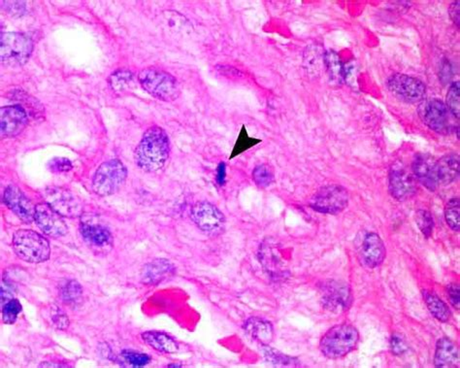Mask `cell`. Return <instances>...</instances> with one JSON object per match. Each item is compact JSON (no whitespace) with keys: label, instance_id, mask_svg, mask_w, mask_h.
I'll list each match as a JSON object with an SVG mask.
<instances>
[{"label":"cell","instance_id":"obj_1","mask_svg":"<svg viewBox=\"0 0 460 368\" xmlns=\"http://www.w3.org/2000/svg\"><path fill=\"white\" fill-rule=\"evenodd\" d=\"M170 153L169 137L163 128L151 127L146 130L135 150V163L146 172L163 168Z\"/></svg>","mask_w":460,"mask_h":368},{"label":"cell","instance_id":"obj_2","mask_svg":"<svg viewBox=\"0 0 460 368\" xmlns=\"http://www.w3.org/2000/svg\"><path fill=\"white\" fill-rule=\"evenodd\" d=\"M359 333L354 326L342 324L331 328L321 339L320 349L328 359H340L356 349Z\"/></svg>","mask_w":460,"mask_h":368},{"label":"cell","instance_id":"obj_3","mask_svg":"<svg viewBox=\"0 0 460 368\" xmlns=\"http://www.w3.org/2000/svg\"><path fill=\"white\" fill-rule=\"evenodd\" d=\"M12 245L17 257L30 264H40L50 257L49 241L36 231H17L13 236Z\"/></svg>","mask_w":460,"mask_h":368},{"label":"cell","instance_id":"obj_4","mask_svg":"<svg viewBox=\"0 0 460 368\" xmlns=\"http://www.w3.org/2000/svg\"><path fill=\"white\" fill-rule=\"evenodd\" d=\"M138 81L143 89L156 99L166 102L178 99V81L166 71L155 68L143 69L138 74Z\"/></svg>","mask_w":460,"mask_h":368},{"label":"cell","instance_id":"obj_5","mask_svg":"<svg viewBox=\"0 0 460 368\" xmlns=\"http://www.w3.org/2000/svg\"><path fill=\"white\" fill-rule=\"evenodd\" d=\"M127 177L128 169L122 161L111 159L97 169L92 179V190L99 197H109L120 190Z\"/></svg>","mask_w":460,"mask_h":368},{"label":"cell","instance_id":"obj_6","mask_svg":"<svg viewBox=\"0 0 460 368\" xmlns=\"http://www.w3.org/2000/svg\"><path fill=\"white\" fill-rule=\"evenodd\" d=\"M32 51L33 42L28 36L18 32L1 33L0 55L5 66H24L30 60Z\"/></svg>","mask_w":460,"mask_h":368},{"label":"cell","instance_id":"obj_7","mask_svg":"<svg viewBox=\"0 0 460 368\" xmlns=\"http://www.w3.org/2000/svg\"><path fill=\"white\" fill-rule=\"evenodd\" d=\"M349 204L348 190L341 185H328L318 190L311 200L310 206L323 214L336 215Z\"/></svg>","mask_w":460,"mask_h":368},{"label":"cell","instance_id":"obj_8","mask_svg":"<svg viewBox=\"0 0 460 368\" xmlns=\"http://www.w3.org/2000/svg\"><path fill=\"white\" fill-rule=\"evenodd\" d=\"M418 115L421 121L435 133L440 135H448L451 133L452 113L441 100H425L418 107Z\"/></svg>","mask_w":460,"mask_h":368},{"label":"cell","instance_id":"obj_9","mask_svg":"<svg viewBox=\"0 0 460 368\" xmlns=\"http://www.w3.org/2000/svg\"><path fill=\"white\" fill-rule=\"evenodd\" d=\"M387 87L390 94L400 102L416 103L425 97V83L415 77L405 74H394L387 80Z\"/></svg>","mask_w":460,"mask_h":368},{"label":"cell","instance_id":"obj_10","mask_svg":"<svg viewBox=\"0 0 460 368\" xmlns=\"http://www.w3.org/2000/svg\"><path fill=\"white\" fill-rule=\"evenodd\" d=\"M321 300L326 310L345 312L351 307L353 295L349 286L338 281H325L321 285Z\"/></svg>","mask_w":460,"mask_h":368},{"label":"cell","instance_id":"obj_11","mask_svg":"<svg viewBox=\"0 0 460 368\" xmlns=\"http://www.w3.org/2000/svg\"><path fill=\"white\" fill-rule=\"evenodd\" d=\"M43 195L46 203L63 217L75 218L82 215L81 202L69 190L63 188H48Z\"/></svg>","mask_w":460,"mask_h":368},{"label":"cell","instance_id":"obj_12","mask_svg":"<svg viewBox=\"0 0 460 368\" xmlns=\"http://www.w3.org/2000/svg\"><path fill=\"white\" fill-rule=\"evenodd\" d=\"M191 216L197 228L206 233H220L225 226V215L210 202H197L192 207Z\"/></svg>","mask_w":460,"mask_h":368},{"label":"cell","instance_id":"obj_13","mask_svg":"<svg viewBox=\"0 0 460 368\" xmlns=\"http://www.w3.org/2000/svg\"><path fill=\"white\" fill-rule=\"evenodd\" d=\"M35 221L44 233L51 238H61L68 233V228L63 219L48 203L36 206Z\"/></svg>","mask_w":460,"mask_h":368},{"label":"cell","instance_id":"obj_14","mask_svg":"<svg viewBox=\"0 0 460 368\" xmlns=\"http://www.w3.org/2000/svg\"><path fill=\"white\" fill-rule=\"evenodd\" d=\"M4 202L23 222L30 223L35 220L36 206L19 188L10 185L4 192Z\"/></svg>","mask_w":460,"mask_h":368},{"label":"cell","instance_id":"obj_15","mask_svg":"<svg viewBox=\"0 0 460 368\" xmlns=\"http://www.w3.org/2000/svg\"><path fill=\"white\" fill-rule=\"evenodd\" d=\"M27 113L20 105L2 107L0 109L2 137H14L20 135L27 127Z\"/></svg>","mask_w":460,"mask_h":368},{"label":"cell","instance_id":"obj_16","mask_svg":"<svg viewBox=\"0 0 460 368\" xmlns=\"http://www.w3.org/2000/svg\"><path fill=\"white\" fill-rule=\"evenodd\" d=\"M390 192L395 200L403 202L416 192V183L412 175L399 164H394L390 172Z\"/></svg>","mask_w":460,"mask_h":368},{"label":"cell","instance_id":"obj_17","mask_svg":"<svg viewBox=\"0 0 460 368\" xmlns=\"http://www.w3.org/2000/svg\"><path fill=\"white\" fill-rule=\"evenodd\" d=\"M414 175L426 189L434 192L439 186L437 161L428 154H418L412 164Z\"/></svg>","mask_w":460,"mask_h":368},{"label":"cell","instance_id":"obj_18","mask_svg":"<svg viewBox=\"0 0 460 368\" xmlns=\"http://www.w3.org/2000/svg\"><path fill=\"white\" fill-rule=\"evenodd\" d=\"M385 247L381 238L375 233H368L362 241L361 256L362 262L369 269H375L384 262Z\"/></svg>","mask_w":460,"mask_h":368},{"label":"cell","instance_id":"obj_19","mask_svg":"<svg viewBox=\"0 0 460 368\" xmlns=\"http://www.w3.org/2000/svg\"><path fill=\"white\" fill-rule=\"evenodd\" d=\"M259 257L262 266L269 276L276 280L286 276L287 269L284 261H282L281 253L273 244H262L259 250Z\"/></svg>","mask_w":460,"mask_h":368},{"label":"cell","instance_id":"obj_20","mask_svg":"<svg viewBox=\"0 0 460 368\" xmlns=\"http://www.w3.org/2000/svg\"><path fill=\"white\" fill-rule=\"evenodd\" d=\"M80 233L89 246L99 250L112 247V234L104 226L94 223L82 222L80 226Z\"/></svg>","mask_w":460,"mask_h":368},{"label":"cell","instance_id":"obj_21","mask_svg":"<svg viewBox=\"0 0 460 368\" xmlns=\"http://www.w3.org/2000/svg\"><path fill=\"white\" fill-rule=\"evenodd\" d=\"M175 267L167 259H158L149 262L142 271V282L146 285H158L174 274Z\"/></svg>","mask_w":460,"mask_h":368},{"label":"cell","instance_id":"obj_22","mask_svg":"<svg viewBox=\"0 0 460 368\" xmlns=\"http://www.w3.org/2000/svg\"><path fill=\"white\" fill-rule=\"evenodd\" d=\"M434 364L438 368L459 367V349L454 342L448 338H441L437 341Z\"/></svg>","mask_w":460,"mask_h":368},{"label":"cell","instance_id":"obj_23","mask_svg":"<svg viewBox=\"0 0 460 368\" xmlns=\"http://www.w3.org/2000/svg\"><path fill=\"white\" fill-rule=\"evenodd\" d=\"M246 333L253 341L262 345H268L273 339V326L270 321L259 317H251L244 325Z\"/></svg>","mask_w":460,"mask_h":368},{"label":"cell","instance_id":"obj_24","mask_svg":"<svg viewBox=\"0 0 460 368\" xmlns=\"http://www.w3.org/2000/svg\"><path fill=\"white\" fill-rule=\"evenodd\" d=\"M439 185L449 186L457 179L459 175V156L448 154L437 161Z\"/></svg>","mask_w":460,"mask_h":368},{"label":"cell","instance_id":"obj_25","mask_svg":"<svg viewBox=\"0 0 460 368\" xmlns=\"http://www.w3.org/2000/svg\"><path fill=\"white\" fill-rule=\"evenodd\" d=\"M142 339L146 344L156 351L174 354L179 351V345L170 336L159 331H146L142 334Z\"/></svg>","mask_w":460,"mask_h":368},{"label":"cell","instance_id":"obj_26","mask_svg":"<svg viewBox=\"0 0 460 368\" xmlns=\"http://www.w3.org/2000/svg\"><path fill=\"white\" fill-rule=\"evenodd\" d=\"M423 298H425L428 310L433 314L434 318L443 321V323H446L449 320L452 315L451 310H449V306L436 293L425 290Z\"/></svg>","mask_w":460,"mask_h":368},{"label":"cell","instance_id":"obj_27","mask_svg":"<svg viewBox=\"0 0 460 368\" xmlns=\"http://www.w3.org/2000/svg\"><path fill=\"white\" fill-rule=\"evenodd\" d=\"M325 63L331 80L336 83H342L345 80L346 68L342 64L337 54L333 51L326 53Z\"/></svg>","mask_w":460,"mask_h":368},{"label":"cell","instance_id":"obj_28","mask_svg":"<svg viewBox=\"0 0 460 368\" xmlns=\"http://www.w3.org/2000/svg\"><path fill=\"white\" fill-rule=\"evenodd\" d=\"M109 83L113 91L117 94H125L133 87L135 76L130 71L118 70L110 76Z\"/></svg>","mask_w":460,"mask_h":368},{"label":"cell","instance_id":"obj_29","mask_svg":"<svg viewBox=\"0 0 460 368\" xmlns=\"http://www.w3.org/2000/svg\"><path fill=\"white\" fill-rule=\"evenodd\" d=\"M82 293H83V290H82L81 286L74 280H69L61 286V297L68 305H75L80 302Z\"/></svg>","mask_w":460,"mask_h":368},{"label":"cell","instance_id":"obj_30","mask_svg":"<svg viewBox=\"0 0 460 368\" xmlns=\"http://www.w3.org/2000/svg\"><path fill=\"white\" fill-rule=\"evenodd\" d=\"M261 142V139L250 137L245 125H243L240 133H239L237 140H236L235 148H233L232 153L230 154V159H235V157L243 154L244 152L249 150L251 147L256 146V144Z\"/></svg>","mask_w":460,"mask_h":368},{"label":"cell","instance_id":"obj_31","mask_svg":"<svg viewBox=\"0 0 460 368\" xmlns=\"http://www.w3.org/2000/svg\"><path fill=\"white\" fill-rule=\"evenodd\" d=\"M459 211V198H452L445 207V218H446L449 228L454 231H459L460 228Z\"/></svg>","mask_w":460,"mask_h":368},{"label":"cell","instance_id":"obj_32","mask_svg":"<svg viewBox=\"0 0 460 368\" xmlns=\"http://www.w3.org/2000/svg\"><path fill=\"white\" fill-rule=\"evenodd\" d=\"M253 179L256 186L259 188L269 187L274 182V171L268 164H261L253 171Z\"/></svg>","mask_w":460,"mask_h":368},{"label":"cell","instance_id":"obj_33","mask_svg":"<svg viewBox=\"0 0 460 368\" xmlns=\"http://www.w3.org/2000/svg\"><path fill=\"white\" fill-rule=\"evenodd\" d=\"M20 312H22V305L16 298L2 302V321L6 325H13Z\"/></svg>","mask_w":460,"mask_h":368},{"label":"cell","instance_id":"obj_34","mask_svg":"<svg viewBox=\"0 0 460 368\" xmlns=\"http://www.w3.org/2000/svg\"><path fill=\"white\" fill-rule=\"evenodd\" d=\"M447 107L449 112L456 119L460 117V84L459 82H454L449 87L448 94H447Z\"/></svg>","mask_w":460,"mask_h":368},{"label":"cell","instance_id":"obj_35","mask_svg":"<svg viewBox=\"0 0 460 368\" xmlns=\"http://www.w3.org/2000/svg\"><path fill=\"white\" fill-rule=\"evenodd\" d=\"M123 360L130 367H146L151 362V357L147 354H143V352L130 351V350H125L120 354Z\"/></svg>","mask_w":460,"mask_h":368},{"label":"cell","instance_id":"obj_36","mask_svg":"<svg viewBox=\"0 0 460 368\" xmlns=\"http://www.w3.org/2000/svg\"><path fill=\"white\" fill-rule=\"evenodd\" d=\"M416 220H417V225L421 233L425 238H430L434 228V221L430 213L425 210H418L417 214H416Z\"/></svg>","mask_w":460,"mask_h":368},{"label":"cell","instance_id":"obj_37","mask_svg":"<svg viewBox=\"0 0 460 368\" xmlns=\"http://www.w3.org/2000/svg\"><path fill=\"white\" fill-rule=\"evenodd\" d=\"M51 321L53 326L58 329L64 331L68 328L69 320L68 316L61 310L58 306H52L50 310Z\"/></svg>","mask_w":460,"mask_h":368},{"label":"cell","instance_id":"obj_38","mask_svg":"<svg viewBox=\"0 0 460 368\" xmlns=\"http://www.w3.org/2000/svg\"><path fill=\"white\" fill-rule=\"evenodd\" d=\"M48 167L54 173H63V172L71 171L73 166L68 159L55 158L49 161Z\"/></svg>","mask_w":460,"mask_h":368},{"label":"cell","instance_id":"obj_39","mask_svg":"<svg viewBox=\"0 0 460 368\" xmlns=\"http://www.w3.org/2000/svg\"><path fill=\"white\" fill-rule=\"evenodd\" d=\"M390 347H392L393 354L397 355V356L404 354L406 350H407L404 341L397 334L392 336V341H390Z\"/></svg>","mask_w":460,"mask_h":368},{"label":"cell","instance_id":"obj_40","mask_svg":"<svg viewBox=\"0 0 460 368\" xmlns=\"http://www.w3.org/2000/svg\"><path fill=\"white\" fill-rule=\"evenodd\" d=\"M266 356L268 357L269 360L275 364H292V362H294V360L290 359L289 357L284 356V355H279L276 351H272V350L269 349L266 352Z\"/></svg>","mask_w":460,"mask_h":368},{"label":"cell","instance_id":"obj_41","mask_svg":"<svg viewBox=\"0 0 460 368\" xmlns=\"http://www.w3.org/2000/svg\"><path fill=\"white\" fill-rule=\"evenodd\" d=\"M448 295L452 305L454 306L456 310L460 308V292L459 285H449L448 287Z\"/></svg>","mask_w":460,"mask_h":368},{"label":"cell","instance_id":"obj_42","mask_svg":"<svg viewBox=\"0 0 460 368\" xmlns=\"http://www.w3.org/2000/svg\"><path fill=\"white\" fill-rule=\"evenodd\" d=\"M459 1H454L452 2L451 7H449V16H451L452 22L457 25V27H459Z\"/></svg>","mask_w":460,"mask_h":368},{"label":"cell","instance_id":"obj_43","mask_svg":"<svg viewBox=\"0 0 460 368\" xmlns=\"http://www.w3.org/2000/svg\"><path fill=\"white\" fill-rule=\"evenodd\" d=\"M225 164L220 163L218 164L217 169V183L218 186L223 187L225 183L226 171Z\"/></svg>","mask_w":460,"mask_h":368},{"label":"cell","instance_id":"obj_44","mask_svg":"<svg viewBox=\"0 0 460 368\" xmlns=\"http://www.w3.org/2000/svg\"><path fill=\"white\" fill-rule=\"evenodd\" d=\"M168 367H182L181 364H169Z\"/></svg>","mask_w":460,"mask_h":368}]
</instances>
